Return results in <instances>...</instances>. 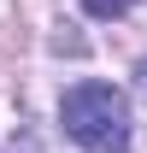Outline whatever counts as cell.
<instances>
[{
    "label": "cell",
    "mask_w": 147,
    "mask_h": 153,
    "mask_svg": "<svg viewBox=\"0 0 147 153\" xmlns=\"http://www.w3.org/2000/svg\"><path fill=\"white\" fill-rule=\"evenodd\" d=\"M129 6H135V0H82V12H88V18H100V24H112V18H124Z\"/></svg>",
    "instance_id": "cell-2"
},
{
    "label": "cell",
    "mask_w": 147,
    "mask_h": 153,
    "mask_svg": "<svg viewBox=\"0 0 147 153\" xmlns=\"http://www.w3.org/2000/svg\"><path fill=\"white\" fill-rule=\"evenodd\" d=\"M59 130L82 153H129V100L112 82H71L59 94Z\"/></svg>",
    "instance_id": "cell-1"
}]
</instances>
